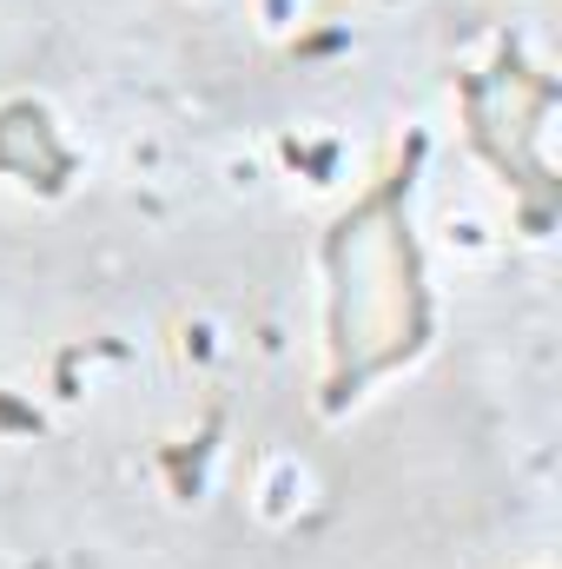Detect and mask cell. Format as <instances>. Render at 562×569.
<instances>
[{"mask_svg": "<svg viewBox=\"0 0 562 569\" xmlns=\"http://www.w3.org/2000/svg\"><path fill=\"white\" fill-rule=\"evenodd\" d=\"M298 13H304V0H259V27L265 33H291Z\"/></svg>", "mask_w": 562, "mask_h": 569, "instance_id": "cell-2", "label": "cell"}, {"mask_svg": "<svg viewBox=\"0 0 562 569\" xmlns=\"http://www.w3.org/2000/svg\"><path fill=\"white\" fill-rule=\"evenodd\" d=\"M304 503H311V470L279 450V457L259 470V517H265V523H291Z\"/></svg>", "mask_w": 562, "mask_h": 569, "instance_id": "cell-1", "label": "cell"}]
</instances>
